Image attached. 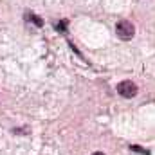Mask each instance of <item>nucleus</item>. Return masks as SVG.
I'll use <instances>...</instances> for the list:
<instances>
[{"mask_svg": "<svg viewBox=\"0 0 155 155\" xmlns=\"http://www.w3.org/2000/svg\"><path fill=\"white\" fill-rule=\"evenodd\" d=\"M67 25H69V24H67V20H61V22L56 25V29H58L60 33H65V31H67Z\"/></svg>", "mask_w": 155, "mask_h": 155, "instance_id": "obj_5", "label": "nucleus"}, {"mask_svg": "<svg viewBox=\"0 0 155 155\" xmlns=\"http://www.w3.org/2000/svg\"><path fill=\"white\" fill-rule=\"evenodd\" d=\"M117 92H119V96L130 99V97L137 96V85H135L134 81H121V83L117 85Z\"/></svg>", "mask_w": 155, "mask_h": 155, "instance_id": "obj_2", "label": "nucleus"}, {"mask_svg": "<svg viewBox=\"0 0 155 155\" xmlns=\"http://www.w3.org/2000/svg\"><path fill=\"white\" fill-rule=\"evenodd\" d=\"M25 20L33 22V24H35V25H38V27H41V25H43V20H41V18H38V16H35V15H31V13H29V15H25Z\"/></svg>", "mask_w": 155, "mask_h": 155, "instance_id": "obj_3", "label": "nucleus"}, {"mask_svg": "<svg viewBox=\"0 0 155 155\" xmlns=\"http://www.w3.org/2000/svg\"><path fill=\"white\" fill-rule=\"evenodd\" d=\"M116 33L121 40H132L135 36V27L130 20H119L116 25Z\"/></svg>", "mask_w": 155, "mask_h": 155, "instance_id": "obj_1", "label": "nucleus"}, {"mask_svg": "<svg viewBox=\"0 0 155 155\" xmlns=\"http://www.w3.org/2000/svg\"><path fill=\"white\" fill-rule=\"evenodd\" d=\"M92 155H105V153H101V152H96V153H92Z\"/></svg>", "mask_w": 155, "mask_h": 155, "instance_id": "obj_6", "label": "nucleus"}, {"mask_svg": "<svg viewBox=\"0 0 155 155\" xmlns=\"http://www.w3.org/2000/svg\"><path fill=\"white\" fill-rule=\"evenodd\" d=\"M130 148H132V152H139V153L150 155V152H148V150H144V148H141V146H137V144H132Z\"/></svg>", "mask_w": 155, "mask_h": 155, "instance_id": "obj_4", "label": "nucleus"}]
</instances>
